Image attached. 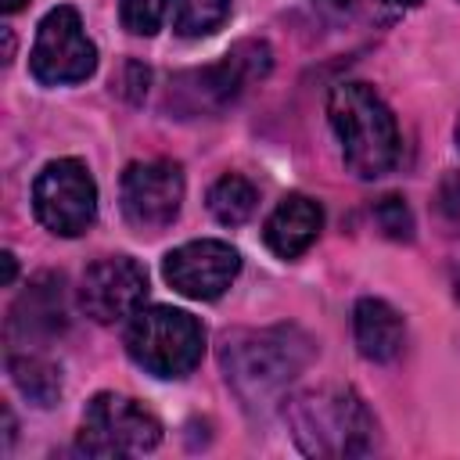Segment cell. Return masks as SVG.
Segmentation results:
<instances>
[{"mask_svg": "<svg viewBox=\"0 0 460 460\" xmlns=\"http://www.w3.org/2000/svg\"><path fill=\"white\" fill-rule=\"evenodd\" d=\"M313 356H316V341L295 323L234 331L223 338L219 349L226 385L234 388V395L248 413H266L270 406H277L288 385L309 367Z\"/></svg>", "mask_w": 460, "mask_h": 460, "instance_id": "1", "label": "cell"}, {"mask_svg": "<svg viewBox=\"0 0 460 460\" xmlns=\"http://www.w3.org/2000/svg\"><path fill=\"white\" fill-rule=\"evenodd\" d=\"M327 119L341 144L345 169L359 180H377L399 162V126L388 104L367 83H338L327 97Z\"/></svg>", "mask_w": 460, "mask_h": 460, "instance_id": "2", "label": "cell"}, {"mask_svg": "<svg viewBox=\"0 0 460 460\" xmlns=\"http://www.w3.org/2000/svg\"><path fill=\"white\" fill-rule=\"evenodd\" d=\"M284 417L309 456H363L377 442V420L352 388L302 392L284 406Z\"/></svg>", "mask_w": 460, "mask_h": 460, "instance_id": "3", "label": "cell"}, {"mask_svg": "<svg viewBox=\"0 0 460 460\" xmlns=\"http://www.w3.org/2000/svg\"><path fill=\"white\" fill-rule=\"evenodd\" d=\"M126 352L155 377H187L201 363L205 327L183 309H137L126 327Z\"/></svg>", "mask_w": 460, "mask_h": 460, "instance_id": "4", "label": "cell"}, {"mask_svg": "<svg viewBox=\"0 0 460 460\" xmlns=\"http://www.w3.org/2000/svg\"><path fill=\"white\" fill-rule=\"evenodd\" d=\"M273 65V54L262 40H241L237 47L226 50L223 61L208 65V68H194L183 72L169 83V104L180 115H208L226 108L234 97H241V90L255 79H262Z\"/></svg>", "mask_w": 460, "mask_h": 460, "instance_id": "5", "label": "cell"}, {"mask_svg": "<svg viewBox=\"0 0 460 460\" xmlns=\"http://www.w3.org/2000/svg\"><path fill=\"white\" fill-rule=\"evenodd\" d=\"M162 442V424L137 399L119 392H101L86 402L79 453L86 456H137Z\"/></svg>", "mask_w": 460, "mask_h": 460, "instance_id": "6", "label": "cell"}, {"mask_svg": "<svg viewBox=\"0 0 460 460\" xmlns=\"http://www.w3.org/2000/svg\"><path fill=\"white\" fill-rule=\"evenodd\" d=\"M32 212L58 237H79L97 216V183L79 158H54L32 183Z\"/></svg>", "mask_w": 460, "mask_h": 460, "instance_id": "7", "label": "cell"}, {"mask_svg": "<svg viewBox=\"0 0 460 460\" xmlns=\"http://www.w3.org/2000/svg\"><path fill=\"white\" fill-rule=\"evenodd\" d=\"M29 68L43 86H68V83H83L93 75L97 47L83 32L75 7L61 4L47 11V18L40 22L32 54H29Z\"/></svg>", "mask_w": 460, "mask_h": 460, "instance_id": "8", "label": "cell"}, {"mask_svg": "<svg viewBox=\"0 0 460 460\" xmlns=\"http://www.w3.org/2000/svg\"><path fill=\"white\" fill-rule=\"evenodd\" d=\"M122 219L137 234H158L180 216L183 172L176 162H133L122 172Z\"/></svg>", "mask_w": 460, "mask_h": 460, "instance_id": "9", "label": "cell"}, {"mask_svg": "<svg viewBox=\"0 0 460 460\" xmlns=\"http://www.w3.org/2000/svg\"><path fill=\"white\" fill-rule=\"evenodd\" d=\"M162 273L172 284V291H180L183 298L212 302L241 273V255L226 241L201 237V241H187V244L172 248L162 262Z\"/></svg>", "mask_w": 460, "mask_h": 460, "instance_id": "10", "label": "cell"}, {"mask_svg": "<svg viewBox=\"0 0 460 460\" xmlns=\"http://www.w3.org/2000/svg\"><path fill=\"white\" fill-rule=\"evenodd\" d=\"M144 295H147V270L129 255L97 259L79 284V305L97 323H115L133 316Z\"/></svg>", "mask_w": 460, "mask_h": 460, "instance_id": "11", "label": "cell"}, {"mask_svg": "<svg viewBox=\"0 0 460 460\" xmlns=\"http://www.w3.org/2000/svg\"><path fill=\"white\" fill-rule=\"evenodd\" d=\"M68 323V305H65V277L61 273H40L22 298L11 305L7 320V338L11 345H29V341H50L65 331Z\"/></svg>", "mask_w": 460, "mask_h": 460, "instance_id": "12", "label": "cell"}, {"mask_svg": "<svg viewBox=\"0 0 460 460\" xmlns=\"http://www.w3.org/2000/svg\"><path fill=\"white\" fill-rule=\"evenodd\" d=\"M320 226H323V208L305 194H288L270 212L262 226V241L277 259H298L302 252H309Z\"/></svg>", "mask_w": 460, "mask_h": 460, "instance_id": "13", "label": "cell"}, {"mask_svg": "<svg viewBox=\"0 0 460 460\" xmlns=\"http://www.w3.org/2000/svg\"><path fill=\"white\" fill-rule=\"evenodd\" d=\"M352 331H356V345L370 363H392L402 352V316L381 302V298H359L356 313H352Z\"/></svg>", "mask_w": 460, "mask_h": 460, "instance_id": "14", "label": "cell"}, {"mask_svg": "<svg viewBox=\"0 0 460 460\" xmlns=\"http://www.w3.org/2000/svg\"><path fill=\"white\" fill-rule=\"evenodd\" d=\"M7 370H11V381L18 385V392L29 399V402H36V406H54L58 399H61V370L50 363V359H43V356H29V352H22V356H7Z\"/></svg>", "mask_w": 460, "mask_h": 460, "instance_id": "15", "label": "cell"}, {"mask_svg": "<svg viewBox=\"0 0 460 460\" xmlns=\"http://www.w3.org/2000/svg\"><path fill=\"white\" fill-rule=\"evenodd\" d=\"M208 212L216 216V223L223 226H241L252 219L255 205H259V190L252 187V180L237 176V172H226L219 176L212 187H208Z\"/></svg>", "mask_w": 460, "mask_h": 460, "instance_id": "16", "label": "cell"}, {"mask_svg": "<svg viewBox=\"0 0 460 460\" xmlns=\"http://www.w3.org/2000/svg\"><path fill=\"white\" fill-rule=\"evenodd\" d=\"M226 18H230V0H180L172 29L187 40H198V36H212Z\"/></svg>", "mask_w": 460, "mask_h": 460, "instance_id": "17", "label": "cell"}, {"mask_svg": "<svg viewBox=\"0 0 460 460\" xmlns=\"http://www.w3.org/2000/svg\"><path fill=\"white\" fill-rule=\"evenodd\" d=\"M165 11H169V0H119L122 25L133 36H155L162 18H165Z\"/></svg>", "mask_w": 460, "mask_h": 460, "instance_id": "18", "label": "cell"}, {"mask_svg": "<svg viewBox=\"0 0 460 460\" xmlns=\"http://www.w3.org/2000/svg\"><path fill=\"white\" fill-rule=\"evenodd\" d=\"M374 216H377V226H381L392 241H410V237H413V212H410L406 198H399V194L381 198L377 208H374Z\"/></svg>", "mask_w": 460, "mask_h": 460, "instance_id": "19", "label": "cell"}, {"mask_svg": "<svg viewBox=\"0 0 460 460\" xmlns=\"http://www.w3.org/2000/svg\"><path fill=\"white\" fill-rule=\"evenodd\" d=\"M435 208L442 216V223L460 234V172H446L438 180V190H435Z\"/></svg>", "mask_w": 460, "mask_h": 460, "instance_id": "20", "label": "cell"}, {"mask_svg": "<svg viewBox=\"0 0 460 460\" xmlns=\"http://www.w3.org/2000/svg\"><path fill=\"white\" fill-rule=\"evenodd\" d=\"M313 7L327 18H349L356 11V0H313Z\"/></svg>", "mask_w": 460, "mask_h": 460, "instance_id": "21", "label": "cell"}, {"mask_svg": "<svg viewBox=\"0 0 460 460\" xmlns=\"http://www.w3.org/2000/svg\"><path fill=\"white\" fill-rule=\"evenodd\" d=\"M0 262H4V284H11V280H14V273H18L14 255H11V252H4V255H0Z\"/></svg>", "mask_w": 460, "mask_h": 460, "instance_id": "22", "label": "cell"}, {"mask_svg": "<svg viewBox=\"0 0 460 460\" xmlns=\"http://www.w3.org/2000/svg\"><path fill=\"white\" fill-rule=\"evenodd\" d=\"M25 4H29V0H0V11H4V14H14V11H22Z\"/></svg>", "mask_w": 460, "mask_h": 460, "instance_id": "23", "label": "cell"}, {"mask_svg": "<svg viewBox=\"0 0 460 460\" xmlns=\"http://www.w3.org/2000/svg\"><path fill=\"white\" fill-rule=\"evenodd\" d=\"M385 4H402V7H410V4H420V0H385Z\"/></svg>", "mask_w": 460, "mask_h": 460, "instance_id": "24", "label": "cell"}, {"mask_svg": "<svg viewBox=\"0 0 460 460\" xmlns=\"http://www.w3.org/2000/svg\"><path fill=\"white\" fill-rule=\"evenodd\" d=\"M456 144H460V122H456Z\"/></svg>", "mask_w": 460, "mask_h": 460, "instance_id": "25", "label": "cell"}]
</instances>
